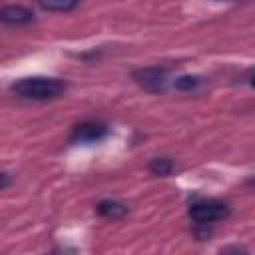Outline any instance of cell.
Listing matches in <instances>:
<instances>
[{
	"mask_svg": "<svg viewBox=\"0 0 255 255\" xmlns=\"http://www.w3.org/2000/svg\"><path fill=\"white\" fill-rule=\"evenodd\" d=\"M38 6L46 12H72L80 0H36Z\"/></svg>",
	"mask_w": 255,
	"mask_h": 255,
	"instance_id": "7",
	"label": "cell"
},
{
	"mask_svg": "<svg viewBox=\"0 0 255 255\" xmlns=\"http://www.w3.org/2000/svg\"><path fill=\"white\" fill-rule=\"evenodd\" d=\"M96 211H98L102 217L116 221V219L126 217L128 211H129V207H128L126 203H122V201H116V199H102V201L96 205Z\"/></svg>",
	"mask_w": 255,
	"mask_h": 255,
	"instance_id": "6",
	"label": "cell"
},
{
	"mask_svg": "<svg viewBox=\"0 0 255 255\" xmlns=\"http://www.w3.org/2000/svg\"><path fill=\"white\" fill-rule=\"evenodd\" d=\"M34 20V12L22 4H8L0 8V22L10 24V26H22L30 24Z\"/></svg>",
	"mask_w": 255,
	"mask_h": 255,
	"instance_id": "5",
	"label": "cell"
},
{
	"mask_svg": "<svg viewBox=\"0 0 255 255\" xmlns=\"http://www.w3.org/2000/svg\"><path fill=\"white\" fill-rule=\"evenodd\" d=\"M12 94L24 100H34V102H48L56 100L66 92V82L58 78H46V76H30L16 80L10 86Z\"/></svg>",
	"mask_w": 255,
	"mask_h": 255,
	"instance_id": "1",
	"label": "cell"
},
{
	"mask_svg": "<svg viewBox=\"0 0 255 255\" xmlns=\"http://www.w3.org/2000/svg\"><path fill=\"white\" fill-rule=\"evenodd\" d=\"M135 82L147 90V92H163L167 86V70L159 66H149V68H139L133 72Z\"/></svg>",
	"mask_w": 255,
	"mask_h": 255,
	"instance_id": "3",
	"label": "cell"
},
{
	"mask_svg": "<svg viewBox=\"0 0 255 255\" xmlns=\"http://www.w3.org/2000/svg\"><path fill=\"white\" fill-rule=\"evenodd\" d=\"M149 171L157 177H167L175 171V163L171 157H153L149 161Z\"/></svg>",
	"mask_w": 255,
	"mask_h": 255,
	"instance_id": "8",
	"label": "cell"
},
{
	"mask_svg": "<svg viewBox=\"0 0 255 255\" xmlns=\"http://www.w3.org/2000/svg\"><path fill=\"white\" fill-rule=\"evenodd\" d=\"M108 126L102 122H82L74 126L70 141L72 143H98L108 135Z\"/></svg>",
	"mask_w": 255,
	"mask_h": 255,
	"instance_id": "4",
	"label": "cell"
},
{
	"mask_svg": "<svg viewBox=\"0 0 255 255\" xmlns=\"http://www.w3.org/2000/svg\"><path fill=\"white\" fill-rule=\"evenodd\" d=\"M199 84H201V78H199V76H189V74L179 76V78H175V82H173V86H175L177 90H181V92H191V90H195Z\"/></svg>",
	"mask_w": 255,
	"mask_h": 255,
	"instance_id": "9",
	"label": "cell"
},
{
	"mask_svg": "<svg viewBox=\"0 0 255 255\" xmlns=\"http://www.w3.org/2000/svg\"><path fill=\"white\" fill-rule=\"evenodd\" d=\"M229 213H231L229 205L223 203V201H215V199H205V201L191 203L189 209H187L189 219L195 225H201V227H207V225H213L217 221H223V219L229 217Z\"/></svg>",
	"mask_w": 255,
	"mask_h": 255,
	"instance_id": "2",
	"label": "cell"
},
{
	"mask_svg": "<svg viewBox=\"0 0 255 255\" xmlns=\"http://www.w3.org/2000/svg\"><path fill=\"white\" fill-rule=\"evenodd\" d=\"M8 185H10V175L4 173V171H0V189H4Z\"/></svg>",
	"mask_w": 255,
	"mask_h": 255,
	"instance_id": "10",
	"label": "cell"
}]
</instances>
